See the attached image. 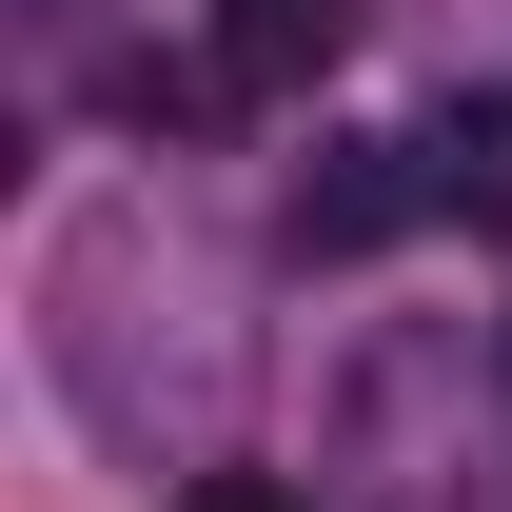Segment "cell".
I'll return each mask as SVG.
<instances>
[{
	"label": "cell",
	"mask_w": 512,
	"mask_h": 512,
	"mask_svg": "<svg viewBox=\"0 0 512 512\" xmlns=\"http://www.w3.org/2000/svg\"><path fill=\"white\" fill-rule=\"evenodd\" d=\"M414 217H434V138H316V178L276 197L296 256H375V237H414Z\"/></svg>",
	"instance_id": "obj_1"
},
{
	"label": "cell",
	"mask_w": 512,
	"mask_h": 512,
	"mask_svg": "<svg viewBox=\"0 0 512 512\" xmlns=\"http://www.w3.org/2000/svg\"><path fill=\"white\" fill-rule=\"evenodd\" d=\"M316 60H335V0H237V20H217V79H237V99H296Z\"/></svg>",
	"instance_id": "obj_2"
},
{
	"label": "cell",
	"mask_w": 512,
	"mask_h": 512,
	"mask_svg": "<svg viewBox=\"0 0 512 512\" xmlns=\"http://www.w3.org/2000/svg\"><path fill=\"white\" fill-rule=\"evenodd\" d=\"M434 217H493L512 237V99H453L434 119Z\"/></svg>",
	"instance_id": "obj_3"
},
{
	"label": "cell",
	"mask_w": 512,
	"mask_h": 512,
	"mask_svg": "<svg viewBox=\"0 0 512 512\" xmlns=\"http://www.w3.org/2000/svg\"><path fill=\"white\" fill-rule=\"evenodd\" d=\"M178 512H316V493H296V473H197Z\"/></svg>",
	"instance_id": "obj_4"
}]
</instances>
